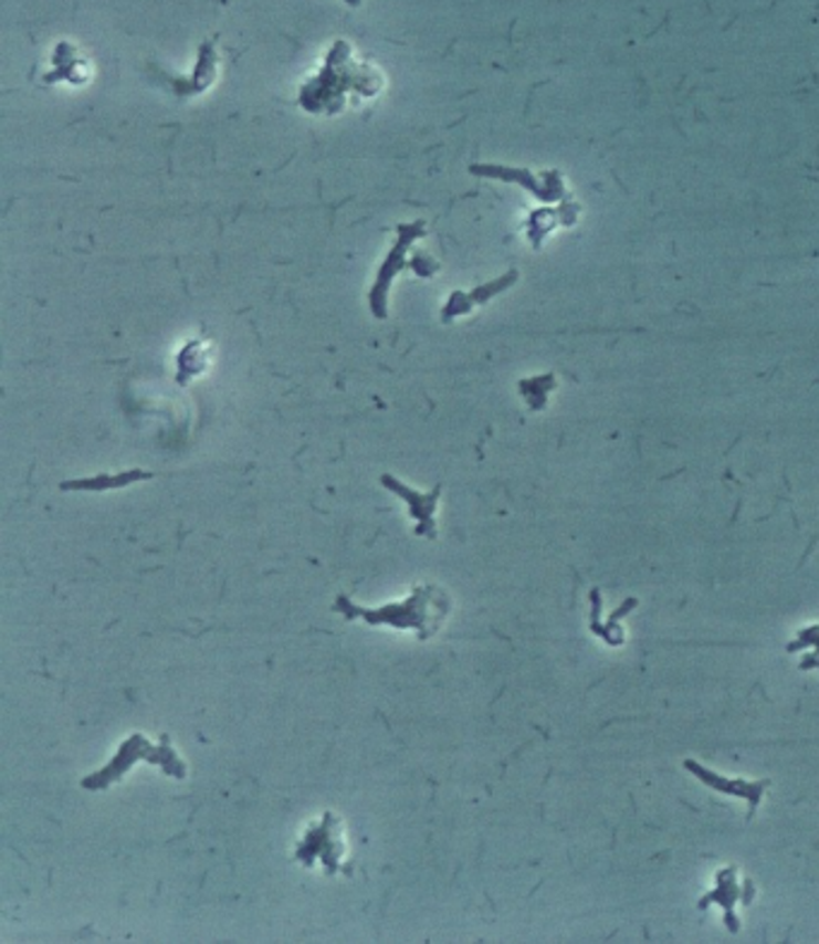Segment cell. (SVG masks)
Returning <instances> with one entry per match:
<instances>
[{"instance_id": "obj_1", "label": "cell", "mask_w": 819, "mask_h": 944, "mask_svg": "<svg viewBox=\"0 0 819 944\" xmlns=\"http://www.w3.org/2000/svg\"><path fill=\"white\" fill-rule=\"evenodd\" d=\"M450 608L452 599L448 591L435 585L416 587L407 601L387 604L380 608L358 606L344 594H339L335 606H332V610L344 616L346 620H364L372 625V628H378V625H392L397 630H416L421 642L430 640V637L445 625Z\"/></svg>"}, {"instance_id": "obj_2", "label": "cell", "mask_w": 819, "mask_h": 944, "mask_svg": "<svg viewBox=\"0 0 819 944\" xmlns=\"http://www.w3.org/2000/svg\"><path fill=\"white\" fill-rule=\"evenodd\" d=\"M137 762L157 765L166 776H174V779H186L188 776L186 762L178 757L176 747L171 745L169 733H161L159 745L149 743L145 738V733H133L130 738L123 741V745L116 749V755L111 757V762L104 769L94 772V774L82 779V788L106 790L108 786H114L116 782H120L123 776L137 765Z\"/></svg>"}, {"instance_id": "obj_3", "label": "cell", "mask_w": 819, "mask_h": 944, "mask_svg": "<svg viewBox=\"0 0 819 944\" xmlns=\"http://www.w3.org/2000/svg\"><path fill=\"white\" fill-rule=\"evenodd\" d=\"M346 851H349V843H346L342 820L335 812H325L321 822L311 825L303 839L296 843L294 858L303 868L321 863L327 874H337L344 866Z\"/></svg>"}, {"instance_id": "obj_4", "label": "cell", "mask_w": 819, "mask_h": 944, "mask_svg": "<svg viewBox=\"0 0 819 944\" xmlns=\"http://www.w3.org/2000/svg\"><path fill=\"white\" fill-rule=\"evenodd\" d=\"M397 233H399L397 243L390 250V255L385 258L382 268L378 272V280H375V284L370 289V296H368L370 311L375 317H378V321H385L387 317V296H390V286L395 282V276L407 268L409 248L413 245L416 239H421V235L426 233V227H423V221H413V224H401L397 229Z\"/></svg>"}, {"instance_id": "obj_5", "label": "cell", "mask_w": 819, "mask_h": 944, "mask_svg": "<svg viewBox=\"0 0 819 944\" xmlns=\"http://www.w3.org/2000/svg\"><path fill=\"white\" fill-rule=\"evenodd\" d=\"M380 483L385 485L387 491H392L395 495L405 500V505L409 507V515L416 520V529H413L416 536H423L430 541L438 538L435 510L440 503L442 485H435V489L430 493H419V491H413V489H409V485L401 483L399 479H395L392 474H382Z\"/></svg>"}, {"instance_id": "obj_6", "label": "cell", "mask_w": 819, "mask_h": 944, "mask_svg": "<svg viewBox=\"0 0 819 944\" xmlns=\"http://www.w3.org/2000/svg\"><path fill=\"white\" fill-rule=\"evenodd\" d=\"M515 280H517V272H510V274H505V276H500V280L491 282V284L479 286L476 291H471V294H460V291H456V294H452V296L448 298L445 311H442V321H445V323H452V317H456V315H466L471 308H474V305L489 303L495 294H500V291H505L507 286L515 284Z\"/></svg>"}, {"instance_id": "obj_7", "label": "cell", "mask_w": 819, "mask_h": 944, "mask_svg": "<svg viewBox=\"0 0 819 944\" xmlns=\"http://www.w3.org/2000/svg\"><path fill=\"white\" fill-rule=\"evenodd\" d=\"M685 767L697 776L700 782H704L706 786L710 788H714V790H718V794H728V796H738V798H745V800H749V808H757V803L762 800V796H765V788H767V784H745V782H726V779H721V776H716V774H712L710 769H704V767H700L697 762H692V759H687L685 762Z\"/></svg>"}, {"instance_id": "obj_8", "label": "cell", "mask_w": 819, "mask_h": 944, "mask_svg": "<svg viewBox=\"0 0 819 944\" xmlns=\"http://www.w3.org/2000/svg\"><path fill=\"white\" fill-rule=\"evenodd\" d=\"M155 474L151 471H123L116 476H94V479H80V481H65L61 483V491H108V489H123L135 481H147Z\"/></svg>"}, {"instance_id": "obj_9", "label": "cell", "mask_w": 819, "mask_h": 944, "mask_svg": "<svg viewBox=\"0 0 819 944\" xmlns=\"http://www.w3.org/2000/svg\"><path fill=\"white\" fill-rule=\"evenodd\" d=\"M735 874H738V870L735 868H728V870H724L718 874V887H716V892H712L710 896L706 899H702L700 901V909H706V904H710V901H718V906H724L728 913V925H731V930L735 933V930H738V925L733 923V915H731V909L735 906V901L741 899V884H738V880H735Z\"/></svg>"}, {"instance_id": "obj_10", "label": "cell", "mask_w": 819, "mask_h": 944, "mask_svg": "<svg viewBox=\"0 0 819 944\" xmlns=\"http://www.w3.org/2000/svg\"><path fill=\"white\" fill-rule=\"evenodd\" d=\"M411 268L416 270V274H421V276H430V274H433L438 270L435 262L430 260V258H426V255H416L411 260Z\"/></svg>"}]
</instances>
